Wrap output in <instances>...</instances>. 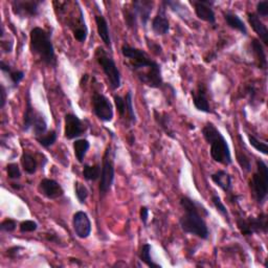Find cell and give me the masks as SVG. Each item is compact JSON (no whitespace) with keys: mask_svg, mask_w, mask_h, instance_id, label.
I'll list each match as a JSON object with an SVG mask.
<instances>
[{"mask_svg":"<svg viewBox=\"0 0 268 268\" xmlns=\"http://www.w3.org/2000/svg\"><path fill=\"white\" fill-rule=\"evenodd\" d=\"M122 55L127 59L130 70L136 73L138 79L151 88H161L164 84L161 65L152 60L150 56L137 48L128 44L122 47Z\"/></svg>","mask_w":268,"mask_h":268,"instance_id":"6da1fadb","label":"cell"},{"mask_svg":"<svg viewBox=\"0 0 268 268\" xmlns=\"http://www.w3.org/2000/svg\"><path fill=\"white\" fill-rule=\"evenodd\" d=\"M181 207L185 212L180 219L182 230L200 239H209L210 231L205 220V216H209L208 210L198 201L188 196L181 198Z\"/></svg>","mask_w":268,"mask_h":268,"instance_id":"7a4b0ae2","label":"cell"},{"mask_svg":"<svg viewBox=\"0 0 268 268\" xmlns=\"http://www.w3.org/2000/svg\"><path fill=\"white\" fill-rule=\"evenodd\" d=\"M30 49L33 55L48 66H57L52 34L42 28H34L30 33Z\"/></svg>","mask_w":268,"mask_h":268,"instance_id":"3957f363","label":"cell"},{"mask_svg":"<svg viewBox=\"0 0 268 268\" xmlns=\"http://www.w3.org/2000/svg\"><path fill=\"white\" fill-rule=\"evenodd\" d=\"M203 136L207 143L211 145V156L212 159L223 166H230L233 163L232 160V154L230 150V146L225 139V137L222 136V133L216 128V126L208 122L203 130Z\"/></svg>","mask_w":268,"mask_h":268,"instance_id":"277c9868","label":"cell"},{"mask_svg":"<svg viewBox=\"0 0 268 268\" xmlns=\"http://www.w3.org/2000/svg\"><path fill=\"white\" fill-rule=\"evenodd\" d=\"M251 192L257 204L265 205L268 194V167L262 160L257 161V171L251 180Z\"/></svg>","mask_w":268,"mask_h":268,"instance_id":"5b68a950","label":"cell"},{"mask_svg":"<svg viewBox=\"0 0 268 268\" xmlns=\"http://www.w3.org/2000/svg\"><path fill=\"white\" fill-rule=\"evenodd\" d=\"M96 59L109 82V86L113 91H117L121 87V73L113 59L102 48H98L96 52Z\"/></svg>","mask_w":268,"mask_h":268,"instance_id":"8992f818","label":"cell"},{"mask_svg":"<svg viewBox=\"0 0 268 268\" xmlns=\"http://www.w3.org/2000/svg\"><path fill=\"white\" fill-rule=\"evenodd\" d=\"M115 153L113 148L110 146L107 147L104 156H103V164L101 169V177H100V194L101 196H105L111 189L115 182Z\"/></svg>","mask_w":268,"mask_h":268,"instance_id":"52a82bcc","label":"cell"},{"mask_svg":"<svg viewBox=\"0 0 268 268\" xmlns=\"http://www.w3.org/2000/svg\"><path fill=\"white\" fill-rule=\"evenodd\" d=\"M237 227L243 236H252L254 234H266L268 230L267 215L260 214L257 217H238Z\"/></svg>","mask_w":268,"mask_h":268,"instance_id":"ba28073f","label":"cell"},{"mask_svg":"<svg viewBox=\"0 0 268 268\" xmlns=\"http://www.w3.org/2000/svg\"><path fill=\"white\" fill-rule=\"evenodd\" d=\"M43 2L38 0H13L11 3L13 13L21 18H35L40 15V7Z\"/></svg>","mask_w":268,"mask_h":268,"instance_id":"9c48e42d","label":"cell"},{"mask_svg":"<svg viewBox=\"0 0 268 268\" xmlns=\"http://www.w3.org/2000/svg\"><path fill=\"white\" fill-rule=\"evenodd\" d=\"M93 109L96 117L102 122L108 123L114 120V107L107 97L96 92L93 96Z\"/></svg>","mask_w":268,"mask_h":268,"instance_id":"30bf717a","label":"cell"},{"mask_svg":"<svg viewBox=\"0 0 268 268\" xmlns=\"http://www.w3.org/2000/svg\"><path fill=\"white\" fill-rule=\"evenodd\" d=\"M87 127L76 115L67 114L65 116L64 137L67 140H75L80 138L86 132Z\"/></svg>","mask_w":268,"mask_h":268,"instance_id":"8fae6325","label":"cell"},{"mask_svg":"<svg viewBox=\"0 0 268 268\" xmlns=\"http://www.w3.org/2000/svg\"><path fill=\"white\" fill-rule=\"evenodd\" d=\"M190 4L194 7L195 14L200 20L206 21L210 25H215L216 16L213 10L214 2L212 0H191Z\"/></svg>","mask_w":268,"mask_h":268,"instance_id":"7c38bea8","label":"cell"},{"mask_svg":"<svg viewBox=\"0 0 268 268\" xmlns=\"http://www.w3.org/2000/svg\"><path fill=\"white\" fill-rule=\"evenodd\" d=\"M73 227L76 235L81 239H86L92 234V222L83 211H79L74 215Z\"/></svg>","mask_w":268,"mask_h":268,"instance_id":"4fadbf2b","label":"cell"},{"mask_svg":"<svg viewBox=\"0 0 268 268\" xmlns=\"http://www.w3.org/2000/svg\"><path fill=\"white\" fill-rule=\"evenodd\" d=\"M191 95L193 98L194 106L198 111L205 114H212V109L208 98V89L204 83H200L195 91L191 93Z\"/></svg>","mask_w":268,"mask_h":268,"instance_id":"5bb4252c","label":"cell"},{"mask_svg":"<svg viewBox=\"0 0 268 268\" xmlns=\"http://www.w3.org/2000/svg\"><path fill=\"white\" fill-rule=\"evenodd\" d=\"M166 10L167 8L163 4H161L158 14H156V16L152 20V31L158 36H165L170 31V22L168 20Z\"/></svg>","mask_w":268,"mask_h":268,"instance_id":"9a60e30c","label":"cell"},{"mask_svg":"<svg viewBox=\"0 0 268 268\" xmlns=\"http://www.w3.org/2000/svg\"><path fill=\"white\" fill-rule=\"evenodd\" d=\"M38 190L41 195L49 199H58L64 195V190L61 185L50 178H44L38 186Z\"/></svg>","mask_w":268,"mask_h":268,"instance_id":"2e32d148","label":"cell"},{"mask_svg":"<svg viewBox=\"0 0 268 268\" xmlns=\"http://www.w3.org/2000/svg\"><path fill=\"white\" fill-rule=\"evenodd\" d=\"M154 3L152 0H134L131 3V7L137 13L139 19L141 20V24L144 28L147 27L148 22L150 20V16L153 10Z\"/></svg>","mask_w":268,"mask_h":268,"instance_id":"e0dca14e","label":"cell"},{"mask_svg":"<svg viewBox=\"0 0 268 268\" xmlns=\"http://www.w3.org/2000/svg\"><path fill=\"white\" fill-rule=\"evenodd\" d=\"M70 27L73 31L74 37L76 38V40H78L79 42L83 43L86 41L87 36H88V30L85 24V20H84V15L83 12L81 10L79 16L76 15V17H72L71 21H70Z\"/></svg>","mask_w":268,"mask_h":268,"instance_id":"ac0fdd59","label":"cell"},{"mask_svg":"<svg viewBox=\"0 0 268 268\" xmlns=\"http://www.w3.org/2000/svg\"><path fill=\"white\" fill-rule=\"evenodd\" d=\"M248 19L251 27L259 36L260 40L265 44V46H268V30L262 22V20L260 19V17L256 13H249Z\"/></svg>","mask_w":268,"mask_h":268,"instance_id":"d6986e66","label":"cell"},{"mask_svg":"<svg viewBox=\"0 0 268 268\" xmlns=\"http://www.w3.org/2000/svg\"><path fill=\"white\" fill-rule=\"evenodd\" d=\"M211 180L223 192H226L228 194L232 193V189H233L232 176L227 171H223V170L217 171L216 173L211 175Z\"/></svg>","mask_w":268,"mask_h":268,"instance_id":"ffe728a7","label":"cell"},{"mask_svg":"<svg viewBox=\"0 0 268 268\" xmlns=\"http://www.w3.org/2000/svg\"><path fill=\"white\" fill-rule=\"evenodd\" d=\"M39 111H37L34 106L32 105V99H31V94L30 92H28L27 94V107H26V111H25V116H24V124H22V130L25 132L30 131L31 129H33V125L34 122L37 118Z\"/></svg>","mask_w":268,"mask_h":268,"instance_id":"44dd1931","label":"cell"},{"mask_svg":"<svg viewBox=\"0 0 268 268\" xmlns=\"http://www.w3.org/2000/svg\"><path fill=\"white\" fill-rule=\"evenodd\" d=\"M0 70H2V72L8 76V78H10V81L12 82V85L14 88H17L19 86L20 82L25 79V76H26L24 71L13 69L10 64L6 63L5 61L0 62Z\"/></svg>","mask_w":268,"mask_h":268,"instance_id":"7402d4cb","label":"cell"},{"mask_svg":"<svg viewBox=\"0 0 268 268\" xmlns=\"http://www.w3.org/2000/svg\"><path fill=\"white\" fill-rule=\"evenodd\" d=\"M223 17H225L227 25L231 29L240 32L244 36L248 35L247 26H245L243 20L236 13L231 12V11H227V12H225V14H223Z\"/></svg>","mask_w":268,"mask_h":268,"instance_id":"603a6c76","label":"cell"},{"mask_svg":"<svg viewBox=\"0 0 268 268\" xmlns=\"http://www.w3.org/2000/svg\"><path fill=\"white\" fill-rule=\"evenodd\" d=\"M96 24H97V29H98V34L102 41L104 42L105 46L109 49L113 47V43H111V37H110V32L108 28V22L106 18L103 15H96Z\"/></svg>","mask_w":268,"mask_h":268,"instance_id":"cb8c5ba5","label":"cell"},{"mask_svg":"<svg viewBox=\"0 0 268 268\" xmlns=\"http://www.w3.org/2000/svg\"><path fill=\"white\" fill-rule=\"evenodd\" d=\"M252 50L255 55V59L257 61L258 67L260 70L266 71L267 69V59H266V54L264 51V48L262 46V43L260 42L259 39H253L252 40Z\"/></svg>","mask_w":268,"mask_h":268,"instance_id":"d4e9b609","label":"cell"},{"mask_svg":"<svg viewBox=\"0 0 268 268\" xmlns=\"http://www.w3.org/2000/svg\"><path fill=\"white\" fill-rule=\"evenodd\" d=\"M20 163L22 168H24V171L29 174V175H33L36 173L37 169H38V163L35 156L33 154H31L30 152H24L21 155V159H20Z\"/></svg>","mask_w":268,"mask_h":268,"instance_id":"484cf974","label":"cell"},{"mask_svg":"<svg viewBox=\"0 0 268 268\" xmlns=\"http://www.w3.org/2000/svg\"><path fill=\"white\" fill-rule=\"evenodd\" d=\"M154 119L156 123L160 125V127L166 132L167 136H169L172 139H175V137L173 136L174 132L171 129L170 125V117L167 114H161L158 110H154Z\"/></svg>","mask_w":268,"mask_h":268,"instance_id":"4316f807","label":"cell"},{"mask_svg":"<svg viewBox=\"0 0 268 268\" xmlns=\"http://www.w3.org/2000/svg\"><path fill=\"white\" fill-rule=\"evenodd\" d=\"M124 20H125V24L127 26L128 29L132 30L133 32H137L138 31V21H139V17L137 15V13L134 12V10L132 9V7H125L124 11Z\"/></svg>","mask_w":268,"mask_h":268,"instance_id":"83f0119b","label":"cell"},{"mask_svg":"<svg viewBox=\"0 0 268 268\" xmlns=\"http://www.w3.org/2000/svg\"><path fill=\"white\" fill-rule=\"evenodd\" d=\"M91 148V144L87 140H77L74 143V150H75V155L78 160L79 163H83L84 159H85V155L87 153V151Z\"/></svg>","mask_w":268,"mask_h":268,"instance_id":"f1b7e54d","label":"cell"},{"mask_svg":"<svg viewBox=\"0 0 268 268\" xmlns=\"http://www.w3.org/2000/svg\"><path fill=\"white\" fill-rule=\"evenodd\" d=\"M151 250H152V248H151L150 244L146 243V244L143 245L142 249H141V252L139 254V257H140L141 261L144 262L150 268H161L162 266L160 264L155 263L152 260V258H151Z\"/></svg>","mask_w":268,"mask_h":268,"instance_id":"f546056e","label":"cell"},{"mask_svg":"<svg viewBox=\"0 0 268 268\" xmlns=\"http://www.w3.org/2000/svg\"><path fill=\"white\" fill-rule=\"evenodd\" d=\"M101 169L102 167L100 165H85L83 169V176L87 182H96L101 177Z\"/></svg>","mask_w":268,"mask_h":268,"instance_id":"4dcf8cb0","label":"cell"},{"mask_svg":"<svg viewBox=\"0 0 268 268\" xmlns=\"http://www.w3.org/2000/svg\"><path fill=\"white\" fill-rule=\"evenodd\" d=\"M35 139L39 143V145L42 146L43 148H50L51 146H53L56 143L58 139V134H57V131L51 130Z\"/></svg>","mask_w":268,"mask_h":268,"instance_id":"1f68e13d","label":"cell"},{"mask_svg":"<svg viewBox=\"0 0 268 268\" xmlns=\"http://www.w3.org/2000/svg\"><path fill=\"white\" fill-rule=\"evenodd\" d=\"M212 203H213L214 207L216 208V210L220 213V215L230 223V220H231V219H230V218H231V217H230V214H229V212H228L227 207L225 206V204H223L222 201H221L220 196L217 195V194H213V195H212Z\"/></svg>","mask_w":268,"mask_h":268,"instance_id":"d6a6232c","label":"cell"},{"mask_svg":"<svg viewBox=\"0 0 268 268\" xmlns=\"http://www.w3.org/2000/svg\"><path fill=\"white\" fill-rule=\"evenodd\" d=\"M125 101H126V106H127V118L128 121L133 125L136 124L137 122V116L136 113H134V107H133V102H132V93L128 92L126 97H125Z\"/></svg>","mask_w":268,"mask_h":268,"instance_id":"836d02e7","label":"cell"},{"mask_svg":"<svg viewBox=\"0 0 268 268\" xmlns=\"http://www.w3.org/2000/svg\"><path fill=\"white\" fill-rule=\"evenodd\" d=\"M248 138L250 141V144L260 153L267 155L268 154V147L267 144L265 142L260 141L259 139H257L255 136H252V134H248Z\"/></svg>","mask_w":268,"mask_h":268,"instance_id":"e575fe53","label":"cell"},{"mask_svg":"<svg viewBox=\"0 0 268 268\" xmlns=\"http://www.w3.org/2000/svg\"><path fill=\"white\" fill-rule=\"evenodd\" d=\"M75 189H76V196L79 200V203L81 205H84L86 203L88 195H89L87 188L83 184L77 182V183H75Z\"/></svg>","mask_w":268,"mask_h":268,"instance_id":"d590c367","label":"cell"},{"mask_svg":"<svg viewBox=\"0 0 268 268\" xmlns=\"http://www.w3.org/2000/svg\"><path fill=\"white\" fill-rule=\"evenodd\" d=\"M114 100H115V104H116V107L118 109V113H119L120 117L122 119H125V117L127 116V106H126L125 98H123L119 95H115Z\"/></svg>","mask_w":268,"mask_h":268,"instance_id":"8d00e7d4","label":"cell"},{"mask_svg":"<svg viewBox=\"0 0 268 268\" xmlns=\"http://www.w3.org/2000/svg\"><path fill=\"white\" fill-rule=\"evenodd\" d=\"M237 162L240 165L241 169L245 172H251L252 171V164H251V160L249 159V156L245 155L244 153L241 152H237Z\"/></svg>","mask_w":268,"mask_h":268,"instance_id":"74e56055","label":"cell"},{"mask_svg":"<svg viewBox=\"0 0 268 268\" xmlns=\"http://www.w3.org/2000/svg\"><path fill=\"white\" fill-rule=\"evenodd\" d=\"M6 170H7V174H8V177L10 178V180H14V181L20 180L21 171H20V168L17 164H9L7 166Z\"/></svg>","mask_w":268,"mask_h":268,"instance_id":"f35d334b","label":"cell"},{"mask_svg":"<svg viewBox=\"0 0 268 268\" xmlns=\"http://www.w3.org/2000/svg\"><path fill=\"white\" fill-rule=\"evenodd\" d=\"M19 229H20L21 233H33V232L37 231L38 225L33 220H26V221H22L20 223Z\"/></svg>","mask_w":268,"mask_h":268,"instance_id":"ab89813d","label":"cell"},{"mask_svg":"<svg viewBox=\"0 0 268 268\" xmlns=\"http://www.w3.org/2000/svg\"><path fill=\"white\" fill-rule=\"evenodd\" d=\"M16 228H17V222L14 219H10V218L4 220L2 222V225H0V230L6 233H12L16 230Z\"/></svg>","mask_w":268,"mask_h":268,"instance_id":"60d3db41","label":"cell"},{"mask_svg":"<svg viewBox=\"0 0 268 268\" xmlns=\"http://www.w3.org/2000/svg\"><path fill=\"white\" fill-rule=\"evenodd\" d=\"M257 15L259 17L267 18L268 16V2L264 0V2H260L257 4Z\"/></svg>","mask_w":268,"mask_h":268,"instance_id":"b9f144b4","label":"cell"},{"mask_svg":"<svg viewBox=\"0 0 268 268\" xmlns=\"http://www.w3.org/2000/svg\"><path fill=\"white\" fill-rule=\"evenodd\" d=\"M146 41H147L148 48H149L156 56H160V55L163 54V49H162V47L160 46V44L155 43L154 41H150L149 39H146Z\"/></svg>","mask_w":268,"mask_h":268,"instance_id":"7bdbcfd3","label":"cell"},{"mask_svg":"<svg viewBox=\"0 0 268 268\" xmlns=\"http://www.w3.org/2000/svg\"><path fill=\"white\" fill-rule=\"evenodd\" d=\"M8 101V93L4 84L0 85V108H5Z\"/></svg>","mask_w":268,"mask_h":268,"instance_id":"ee69618b","label":"cell"},{"mask_svg":"<svg viewBox=\"0 0 268 268\" xmlns=\"http://www.w3.org/2000/svg\"><path fill=\"white\" fill-rule=\"evenodd\" d=\"M140 216H141L142 222L146 226L147 222H148V218H149V210H148L147 207H142V208H141Z\"/></svg>","mask_w":268,"mask_h":268,"instance_id":"f6af8a7d","label":"cell"},{"mask_svg":"<svg viewBox=\"0 0 268 268\" xmlns=\"http://www.w3.org/2000/svg\"><path fill=\"white\" fill-rule=\"evenodd\" d=\"M24 250L21 247H14V248H11L7 251V255L11 258V259H16L18 254H19V251Z\"/></svg>","mask_w":268,"mask_h":268,"instance_id":"bcb514c9","label":"cell"},{"mask_svg":"<svg viewBox=\"0 0 268 268\" xmlns=\"http://www.w3.org/2000/svg\"><path fill=\"white\" fill-rule=\"evenodd\" d=\"M47 239H48L49 241H51V242H56V243H58V242H59V239H58V238H56V237H55V235L48 234V235H47Z\"/></svg>","mask_w":268,"mask_h":268,"instance_id":"7dc6e473","label":"cell"},{"mask_svg":"<svg viewBox=\"0 0 268 268\" xmlns=\"http://www.w3.org/2000/svg\"><path fill=\"white\" fill-rule=\"evenodd\" d=\"M11 187H12L13 189H15V190H20V189L22 188V186H21L20 184H16V183H12V184H11Z\"/></svg>","mask_w":268,"mask_h":268,"instance_id":"c3c4849f","label":"cell"}]
</instances>
